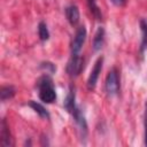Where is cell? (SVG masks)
<instances>
[{"label": "cell", "mask_w": 147, "mask_h": 147, "mask_svg": "<svg viewBox=\"0 0 147 147\" xmlns=\"http://www.w3.org/2000/svg\"><path fill=\"white\" fill-rule=\"evenodd\" d=\"M37 87L39 91V99L45 103H53L56 100V92L52 78L48 75L41 76L37 80Z\"/></svg>", "instance_id": "cell-1"}, {"label": "cell", "mask_w": 147, "mask_h": 147, "mask_svg": "<svg viewBox=\"0 0 147 147\" xmlns=\"http://www.w3.org/2000/svg\"><path fill=\"white\" fill-rule=\"evenodd\" d=\"M84 70V59L79 54H71L68 63H67V74L75 78L80 75Z\"/></svg>", "instance_id": "cell-2"}, {"label": "cell", "mask_w": 147, "mask_h": 147, "mask_svg": "<svg viewBox=\"0 0 147 147\" xmlns=\"http://www.w3.org/2000/svg\"><path fill=\"white\" fill-rule=\"evenodd\" d=\"M119 76H118V71L116 68H113L107 77H106V82H105V88L106 92L109 95H114L117 94L119 92Z\"/></svg>", "instance_id": "cell-3"}, {"label": "cell", "mask_w": 147, "mask_h": 147, "mask_svg": "<svg viewBox=\"0 0 147 147\" xmlns=\"http://www.w3.org/2000/svg\"><path fill=\"white\" fill-rule=\"evenodd\" d=\"M86 28L84 25H80L77 31L76 34L74 37V40L71 42V54H79L82 51V47L84 45V41L86 39Z\"/></svg>", "instance_id": "cell-4"}, {"label": "cell", "mask_w": 147, "mask_h": 147, "mask_svg": "<svg viewBox=\"0 0 147 147\" xmlns=\"http://www.w3.org/2000/svg\"><path fill=\"white\" fill-rule=\"evenodd\" d=\"M102 64H103V57L100 56L98 57V60L95 61L92 70H91V74L87 78V87L90 90H93L96 85V82L99 79V76L101 74V70H102Z\"/></svg>", "instance_id": "cell-5"}, {"label": "cell", "mask_w": 147, "mask_h": 147, "mask_svg": "<svg viewBox=\"0 0 147 147\" xmlns=\"http://www.w3.org/2000/svg\"><path fill=\"white\" fill-rule=\"evenodd\" d=\"M0 144L2 147H9L13 146V138L9 131V126L3 118L1 122V131H0Z\"/></svg>", "instance_id": "cell-6"}, {"label": "cell", "mask_w": 147, "mask_h": 147, "mask_svg": "<svg viewBox=\"0 0 147 147\" xmlns=\"http://www.w3.org/2000/svg\"><path fill=\"white\" fill-rule=\"evenodd\" d=\"M71 114H72V117H74V119H75L76 124L79 126L80 131H82V132H84V133H86V132H87V123H86L85 116H84V114L82 113L80 108L76 106Z\"/></svg>", "instance_id": "cell-7"}, {"label": "cell", "mask_w": 147, "mask_h": 147, "mask_svg": "<svg viewBox=\"0 0 147 147\" xmlns=\"http://www.w3.org/2000/svg\"><path fill=\"white\" fill-rule=\"evenodd\" d=\"M65 16H67V20L68 22L75 26L78 24L79 22V9L76 5H70L65 8Z\"/></svg>", "instance_id": "cell-8"}, {"label": "cell", "mask_w": 147, "mask_h": 147, "mask_svg": "<svg viewBox=\"0 0 147 147\" xmlns=\"http://www.w3.org/2000/svg\"><path fill=\"white\" fill-rule=\"evenodd\" d=\"M105 29L102 26H99L94 33L93 37V42H92V47L94 52H98L102 48L103 44H105Z\"/></svg>", "instance_id": "cell-9"}, {"label": "cell", "mask_w": 147, "mask_h": 147, "mask_svg": "<svg viewBox=\"0 0 147 147\" xmlns=\"http://www.w3.org/2000/svg\"><path fill=\"white\" fill-rule=\"evenodd\" d=\"M76 92H75V86L74 85H70L69 87V92L67 94V98L64 99V102H63V107L65 108L67 111L69 113H72V110L75 109L76 107Z\"/></svg>", "instance_id": "cell-10"}, {"label": "cell", "mask_w": 147, "mask_h": 147, "mask_svg": "<svg viewBox=\"0 0 147 147\" xmlns=\"http://www.w3.org/2000/svg\"><path fill=\"white\" fill-rule=\"evenodd\" d=\"M140 31H141V42H140V54L142 55L145 49L147 48V21L141 18L139 22Z\"/></svg>", "instance_id": "cell-11"}, {"label": "cell", "mask_w": 147, "mask_h": 147, "mask_svg": "<svg viewBox=\"0 0 147 147\" xmlns=\"http://www.w3.org/2000/svg\"><path fill=\"white\" fill-rule=\"evenodd\" d=\"M29 106H30L41 118H46V119L49 118V113L47 111V109H46L41 103H39V102H37V101H33V100H30V101H29Z\"/></svg>", "instance_id": "cell-12"}, {"label": "cell", "mask_w": 147, "mask_h": 147, "mask_svg": "<svg viewBox=\"0 0 147 147\" xmlns=\"http://www.w3.org/2000/svg\"><path fill=\"white\" fill-rule=\"evenodd\" d=\"M16 93V90L14 86L11 85H7V86H2L0 88V98L1 101H6L8 99H11Z\"/></svg>", "instance_id": "cell-13"}, {"label": "cell", "mask_w": 147, "mask_h": 147, "mask_svg": "<svg viewBox=\"0 0 147 147\" xmlns=\"http://www.w3.org/2000/svg\"><path fill=\"white\" fill-rule=\"evenodd\" d=\"M86 1H87L88 8H90L92 15H93L98 21H101V20H102V15H101V10H100L99 6L96 5V0H86Z\"/></svg>", "instance_id": "cell-14"}, {"label": "cell", "mask_w": 147, "mask_h": 147, "mask_svg": "<svg viewBox=\"0 0 147 147\" xmlns=\"http://www.w3.org/2000/svg\"><path fill=\"white\" fill-rule=\"evenodd\" d=\"M38 34L41 41H46L49 39V31L47 28V24L45 22H40L38 24Z\"/></svg>", "instance_id": "cell-15"}, {"label": "cell", "mask_w": 147, "mask_h": 147, "mask_svg": "<svg viewBox=\"0 0 147 147\" xmlns=\"http://www.w3.org/2000/svg\"><path fill=\"white\" fill-rule=\"evenodd\" d=\"M40 68L44 69V70H45L46 72H48V74H54V72L56 71V67H55V64L52 63V62H41V63H40Z\"/></svg>", "instance_id": "cell-16"}, {"label": "cell", "mask_w": 147, "mask_h": 147, "mask_svg": "<svg viewBox=\"0 0 147 147\" xmlns=\"http://www.w3.org/2000/svg\"><path fill=\"white\" fill-rule=\"evenodd\" d=\"M144 127H145V146H147V101L145 103V116H144Z\"/></svg>", "instance_id": "cell-17"}, {"label": "cell", "mask_w": 147, "mask_h": 147, "mask_svg": "<svg viewBox=\"0 0 147 147\" xmlns=\"http://www.w3.org/2000/svg\"><path fill=\"white\" fill-rule=\"evenodd\" d=\"M115 6H117V7H123V6H125L126 5V2H127V0H110Z\"/></svg>", "instance_id": "cell-18"}]
</instances>
